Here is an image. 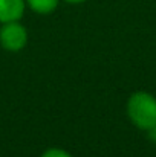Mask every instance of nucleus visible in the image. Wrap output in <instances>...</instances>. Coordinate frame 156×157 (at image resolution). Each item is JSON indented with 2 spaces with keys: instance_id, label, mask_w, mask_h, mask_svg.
I'll use <instances>...</instances> for the list:
<instances>
[{
  "instance_id": "f257e3e1",
  "label": "nucleus",
  "mask_w": 156,
  "mask_h": 157,
  "mask_svg": "<svg viewBox=\"0 0 156 157\" xmlns=\"http://www.w3.org/2000/svg\"><path fill=\"white\" fill-rule=\"evenodd\" d=\"M127 116L139 130L156 127V98L147 92H135L127 101Z\"/></svg>"
},
{
  "instance_id": "f03ea898",
  "label": "nucleus",
  "mask_w": 156,
  "mask_h": 157,
  "mask_svg": "<svg viewBox=\"0 0 156 157\" xmlns=\"http://www.w3.org/2000/svg\"><path fill=\"white\" fill-rule=\"evenodd\" d=\"M28 43V31L20 21L2 23L0 28V46L9 52L22 51Z\"/></svg>"
},
{
  "instance_id": "7ed1b4c3",
  "label": "nucleus",
  "mask_w": 156,
  "mask_h": 157,
  "mask_svg": "<svg viewBox=\"0 0 156 157\" xmlns=\"http://www.w3.org/2000/svg\"><path fill=\"white\" fill-rule=\"evenodd\" d=\"M25 14V0H0V23L18 21Z\"/></svg>"
},
{
  "instance_id": "423d86ee",
  "label": "nucleus",
  "mask_w": 156,
  "mask_h": 157,
  "mask_svg": "<svg viewBox=\"0 0 156 157\" xmlns=\"http://www.w3.org/2000/svg\"><path fill=\"white\" fill-rule=\"evenodd\" d=\"M66 3H72V5H77V3H83V2H86V0H64Z\"/></svg>"
},
{
  "instance_id": "39448f33",
  "label": "nucleus",
  "mask_w": 156,
  "mask_h": 157,
  "mask_svg": "<svg viewBox=\"0 0 156 157\" xmlns=\"http://www.w3.org/2000/svg\"><path fill=\"white\" fill-rule=\"evenodd\" d=\"M40 157H72L66 150H61V148H49L46 150Z\"/></svg>"
},
{
  "instance_id": "20e7f679",
  "label": "nucleus",
  "mask_w": 156,
  "mask_h": 157,
  "mask_svg": "<svg viewBox=\"0 0 156 157\" xmlns=\"http://www.w3.org/2000/svg\"><path fill=\"white\" fill-rule=\"evenodd\" d=\"M25 2L28 3V6L34 12L46 15V14H51L57 9L60 0H25Z\"/></svg>"
}]
</instances>
